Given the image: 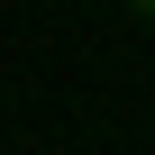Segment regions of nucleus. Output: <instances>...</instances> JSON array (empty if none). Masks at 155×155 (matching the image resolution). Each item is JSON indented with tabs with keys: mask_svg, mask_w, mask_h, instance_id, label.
<instances>
[{
	"mask_svg": "<svg viewBox=\"0 0 155 155\" xmlns=\"http://www.w3.org/2000/svg\"><path fill=\"white\" fill-rule=\"evenodd\" d=\"M128 18H155V0H128Z\"/></svg>",
	"mask_w": 155,
	"mask_h": 155,
	"instance_id": "1",
	"label": "nucleus"
}]
</instances>
